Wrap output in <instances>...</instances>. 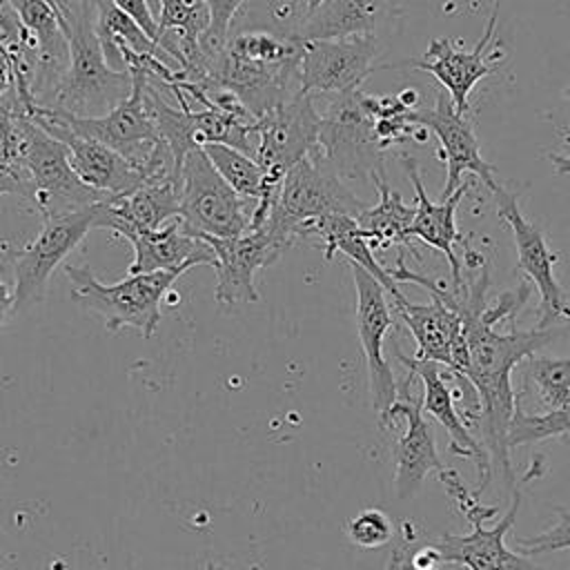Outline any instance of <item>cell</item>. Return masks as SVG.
<instances>
[{
    "label": "cell",
    "instance_id": "obj_1",
    "mask_svg": "<svg viewBox=\"0 0 570 570\" xmlns=\"http://www.w3.org/2000/svg\"><path fill=\"white\" fill-rule=\"evenodd\" d=\"M490 285V267L483 263L481 276L472 287L461 285L452 292L434 283L428 294L441 298L448 307L456 309L463 321V338L468 345V370L463 379L474 387L479 399V425L481 443L488 450L492 472L497 470L505 485L514 483L508 432L519 405V396L512 387V372L519 363L534 356L541 347L552 343L559 327H532L499 332L497 323L514 318L530 296V285L519 283L514 292H505L497 307H485V292Z\"/></svg>",
    "mask_w": 570,
    "mask_h": 570
},
{
    "label": "cell",
    "instance_id": "obj_2",
    "mask_svg": "<svg viewBox=\"0 0 570 570\" xmlns=\"http://www.w3.org/2000/svg\"><path fill=\"white\" fill-rule=\"evenodd\" d=\"M58 11L69 45V67L47 107L80 118L105 116L131 94L134 78L127 71L109 67L96 33V9L91 0H69Z\"/></svg>",
    "mask_w": 570,
    "mask_h": 570
},
{
    "label": "cell",
    "instance_id": "obj_3",
    "mask_svg": "<svg viewBox=\"0 0 570 570\" xmlns=\"http://www.w3.org/2000/svg\"><path fill=\"white\" fill-rule=\"evenodd\" d=\"M185 272L187 267L127 274V278L105 285L94 276L91 265H65L71 301L80 309L100 316L105 330L111 334L122 327H134L145 338L156 334L163 318L160 301Z\"/></svg>",
    "mask_w": 570,
    "mask_h": 570
},
{
    "label": "cell",
    "instance_id": "obj_4",
    "mask_svg": "<svg viewBox=\"0 0 570 570\" xmlns=\"http://www.w3.org/2000/svg\"><path fill=\"white\" fill-rule=\"evenodd\" d=\"M256 200L238 196L216 171L203 147L183 160V194L178 220L194 238L240 236L249 229Z\"/></svg>",
    "mask_w": 570,
    "mask_h": 570
},
{
    "label": "cell",
    "instance_id": "obj_5",
    "mask_svg": "<svg viewBox=\"0 0 570 570\" xmlns=\"http://www.w3.org/2000/svg\"><path fill=\"white\" fill-rule=\"evenodd\" d=\"M367 205L345 187L323 160L316 149L312 156L296 163L281 187L278 205L267 220L292 243L301 240L303 227L325 216H352L358 218Z\"/></svg>",
    "mask_w": 570,
    "mask_h": 570
},
{
    "label": "cell",
    "instance_id": "obj_6",
    "mask_svg": "<svg viewBox=\"0 0 570 570\" xmlns=\"http://www.w3.org/2000/svg\"><path fill=\"white\" fill-rule=\"evenodd\" d=\"M361 94V89L334 94L321 114L318 151L325 165L343 180L385 176V147L376 138L374 118L367 114Z\"/></svg>",
    "mask_w": 570,
    "mask_h": 570
},
{
    "label": "cell",
    "instance_id": "obj_7",
    "mask_svg": "<svg viewBox=\"0 0 570 570\" xmlns=\"http://www.w3.org/2000/svg\"><path fill=\"white\" fill-rule=\"evenodd\" d=\"M96 212L98 203L71 214L42 218L38 236L22 247H11L0 240V249L13 267L16 312L45 298L53 269L82 243L87 232L96 227Z\"/></svg>",
    "mask_w": 570,
    "mask_h": 570
},
{
    "label": "cell",
    "instance_id": "obj_8",
    "mask_svg": "<svg viewBox=\"0 0 570 570\" xmlns=\"http://www.w3.org/2000/svg\"><path fill=\"white\" fill-rule=\"evenodd\" d=\"M22 169L31 187L29 196L42 218L71 214L109 198L85 185L69 163L65 142L29 118L24 122Z\"/></svg>",
    "mask_w": 570,
    "mask_h": 570
},
{
    "label": "cell",
    "instance_id": "obj_9",
    "mask_svg": "<svg viewBox=\"0 0 570 570\" xmlns=\"http://www.w3.org/2000/svg\"><path fill=\"white\" fill-rule=\"evenodd\" d=\"M321 114L314 94L298 91L287 102L256 118L252 134L256 138L254 160L265 178L283 183L287 171L318 149Z\"/></svg>",
    "mask_w": 570,
    "mask_h": 570
},
{
    "label": "cell",
    "instance_id": "obj_10",
    "mask_svg": "<svg viewBox=\"0 0 570 570\" xmlns=\"http://www.w3.org/2000/svg\"><path fill=\"white\" fill-rule=\"evenodd\" d=\"M203 240L214 249V298L218 305L225 307L238 303H256L261 298L254 285L256 272L267 265H274L294 245L269 223H265L258 229H249L240 236H205Z\"/></svg>",
    "mask_w": 570,
    "mask_h": 570
},
{
    "label": "cell",
    "instance_id": "obj_11",
    "mask_svg": "<svg viewBox=\"0 0 570 570\" xmlns=\"http://www.w3.org/2000/svg\"><path fill=\"white\" fill-rule=\"evenodd\" d=\"M497 20H499V0L492 2V13H490L485 29H483L481 38L476 40L474 49L465 51V49H459L450 38H434L423 58L403 60L399 65H383V69L412 67V69L432 73L439 80V85L448 91L456 111L468 116L470 91L474 89V85L479 80L499 71L501 60L505 58L503 51L488 53V49L494 45Z\"/></svg>",
    "mask_w": 570,
    "mask_h": 570
},
{
    "label": "cell",
    "instance_id": "obj_12",
    "mask_svg": "<svg viewBox=\"0 0 570 570\" xmlns=\"http://www.w3.org/2000/svg\"><path fill=\"white\" fill-rule=\"evenodd\" d=\"M350 269L356 289V334L365 356L372 407L376 412L379 425H383L399 390L394 372L383 354V343L390 327L394 325V318L385 298V287L363 267L350 263Z\"/></svg>",
    "mask_w": 570,
    "mask_h": 570
},
{
    "label": "cell",
    "instance_id": "obj_13",
    "mask_svg": "<svg viewBox=\"0 0 570 570\" xmlns=\"http://www.w3.org/2000/svg\"><path fill=\"white\" fill-rule=\"evenodd\" d=\"M134 78V89L131 94L116 105L111 111L105 116L96 118H80L69 111L56 109V116L78 136L94 138L111 149H116L120 156H125L129 163H134L140 171V167L147 163L151 156L156 142L160 140L158 127L149 114L147 100H145V85L147 76L142 71L131 73Z\"/></svg>",
    "mask_w": 570,
    "mask_h": 570
},
{
    "label": "cell",
    "instance_id": "obj_14",
    "mask_svg": "<svg viewBox=\"0 0 570 570\" xmlns=\"http://www.w3.org/2000/svg\"><path fill=\"white\" fill-rule=\"evenodd\" d=\"M24 114L29 120H33L47 134H51L53 138L65 142L73 171L91 189H96L109 198H116V196H125V194L138 189L145 183L142 174L138 171V167L134 163H129L116 149H111L94 138L73 134L56 116V111L51 107L33 102L24 109Z\"/></svg>",
    "mask_w": 570,
    "mask_h": 570
},
{
    "label": "cell",
    "instance_id": "obj_15",
    "mask_svg": "<svg viewBox=\"0 0 570 570\" xmlns=\"http://www.w3.org/2000/svg\"><path fill=\"white\" fill-rule=\"evenodd\" d=\"M414 379L416 376L407 372L399 383L396 401L381 425L385 430L399 419L405 421V428L392 448L394 488L399 499H412L430 472H441L445 468L436 452L432 425L423 416V396L414 394Z\"/></svg>",
    "mask_w": 570,
    "mask_h": 570
},
{
    "label": "cell",
    "instance_id": "obj_16",
    "mask_svg": "<svg viewBox=\"0 0 570 570\" xmlns=\"http://www.w3.org/2000/svg\"><path fill=\"white\" fill-rule=\"evenodd\" d=\"M376 36H352L336 40H305L298 65L303 94H347L376 69Z\"/></svg>",
    "mask_w": 570,
    "mask_h": 570
},
{
    "label": "cell",
    "instance_id": "obj_17",
    "mask_svg": "<svg viewBox=\"0 0 570 570\" xmlns=\"http://www.w3.org/2000/svg\"><path fill=\"white\" fill-rule=\"evenodd\" d=\"M497 200V214L505 220V225L512 232L514 247H517V267L528 274L532 285L539 292V323L537 327H552L557 318L563 316L566 296L563 289L554 276V265L559 261V254L548 247V240L539 225L530 223L521 209L519 198L508 191L505 187H497L494 191Z\"/></svg>",
    "mask_w": 570,
    "mask_h": 570
},
{
    "label": "cell",
    "instance_id": "obj_18",
    "mask_svg": "<svg viewBox=\"0 0 570 570\" xmlns=\"http://www.w3.org/2000/svg\"><path fill=\"white\" fill-rule=\"evenodd\" d=\"M410 122L430 129L441 142L439 151L445 163L448 176H445V185H443L439 200L452 196L456 191V187L463 183L465 174L479 176L481 183L490 191H494L499 187V183L494 180V165H490L481 156V147L472 131L470 120L456 111L450 96L439 91L432 109H412L410 111Z\"/></svg>",
    "mask_w": 570,
    "mask_h": 570
},
{
    "label": "cell",
    "instance_id": "obj_19",
    "mask_svg": "<svg viewBox=\"0 0 570 570\" xmlns=\"http://www.w3.org/2000/svg\"><path fill=\"white\" fill-rule=\"evenodd\" d=\"M396 356L407 367L410 374L421 379V383H423V412H428L434 421H439V425L448 432L450 452L461 456V459H472L474 461V465H476L474 494L481 497V492L488 490L490 479H492L490 456H488V450L483 448V443L470 432V428L461 419V414L454 405V394H452L448 381L443 379V372H441L443 365H439L434 361H416L412 356H405L399 347H396Z\"/></svg>",
    "mask_w": 570,
    "mask_h": 570
},
{
    "label": "cell",
    "instance_id": "obj_20",
    "mask_svg": "<svg viewBox=\"0 0 570 570\" xmlns=\"http://www.w3.org/2000/svg\"><path fill=\"white\" fill-rule=\"evenodd\" d=\"M519 505L521 494L519 490H514L510 508L497 525L485 528L483 521H474L470 534L443 532L436 539H432V546L436 548L441 563H456L465 566L468 570H543L530 557L512 552L505 546V534L517 521Z\"/></svg>",
    "mask_w": 570,
    "mask_h": 570
},
{
    "label": "cell",
    "instance_id": "obj_21",
    "mask_svg": "<svg viewBox=\"0 0 570 570\" xmlns=\"http://www.w3.org/2000/svg\"><path fill=\"white\" fill-rule=\"evenodd\" d=\"M180 194L183 176L158 183H142L138 189L125 196L98 203L96 227L111 229L122 238L131 232L158 229L169 220L178 218Z\"/></svg>",
    "mask_w": 570,
    "mask_h": 570
},
{
    "label": "cell",
    "instance_id": "obj_22",
    "mask_svg": "<svg viewBox=\"0 0 570 570\" xmlns=\"http://www.w3.org/2000/svg\"><path fill=\"white\" fill-rule=\"evenodd\" d=\"M401 160H403L407 178H410V183H412V187L416 191V205H414L416 214H414V220L410 225V238H419L421 243L439 249L448 258L450 274H452V292H459L461 289V263H459V258L454 254V243H459L463 236L456 229L454 212H456L459 200L468 191L470 183L463 180L452 196L434 203L425 194L423 180L419 176L416 160L412 156H403Z\"/></svg>",
    "mask_w": 570,
    "mask_h": 570
},
{
    "label": "cell",
    "instance_id": "obj_23",
    "mask_svg": "<svg viewBox=\"0 0 570 570\" xmlns=\"http://www.w3.org/2000/svg\"><path fill=\"white\" fill-rule=\"evenodd\" d=\"M134 247V258L127 267V274H147L165 272L194 265L214 267V249L203 240L183 232L180 220L174 218L158 229L131 232L125 236Z\"/></svg>",
    "mask_w": 570,
    "mask_h": 570
},
{
    "label": "cell",
    "instance_id": "obj_24",
    "mask_svg": "<svg viewBox=\"0 0 570 570\" xmlns=\"http://www.w3.org/2000/svg\"><path fill=\"white\" fill-rule=\"evenodd\" d=\"M430 298L432 301L428 305H419L401 294L392 298V307L416 343L412 358L434 361L448 370L452 363V350L463 334V321L459 312L448 307L441 298Z\"/></svg>",
    "mask_w": 570,
    "mask_h": 570
},
{
    "label": "cell",
    "instance_id": "obj_25",
    "mask_svg": "<svg viewBox=\"0 0 570 570\" xmlns=\"http://www.w3.org/2000/svg\"><path fill=\"white\" fill-rule=\"evenodd\" d=\"M392 0H327L316 11L305 13L292 36L301 40L374 36Z\"/></svg>",
    "mask_w": 570,
    "mask_h": 570
},
{
    "label": "cell",
    "instance_id": "obj_26",
    "mask_svg": "<svg viewBox=\"0 0 570 570\" xmlns=\"http://www.w3.org/2000/svg\"><path fill=\"white\" fill-rule=\"evenodd\" d=\"M318 236L323 240V258L332 261L334 254H345L350 263L363 267L365 272H370L383 287L385 292L396 298L403 292L396 287L394 278L390 276V272L374 258V249L365 236V232L358 227L356 218L352 216H325L318 218L309 225L303 227L301 240Z\"/></svg>",
    "mask_w": 570,
    "mask_h": 570
},
{
    "label": "cell",
    "instance_id": "obj_27",
    "mask_svg": "<svg viewBox=\"0 0 570 570\" xmlns=\"http://www.w3.org/2000/svg\"><path fill=\"white\" fill-rule=\"evenodd\" d=\"M379 200L372 207H365L356 218L358 227L365 232L372 249H387L390 245H401L412 249L410 225L414 220L416 207L407 205L396 189H392L385 176L372 178Z\"/></svg>",
    "mask_w": 570,
    "mask_h": 570
},
{
    "label": "cell",
    "instance_id": "obj_28",
    "mask_svg": "<svg viewBox=\"0 0 570 570\" xmlns=\"http://www.w3.org/2000/svg\"><path fill=\"white\" fill-rule=\"evenodd\" d=\"M523 374L548 412L570 405V356H530L523 361Z\"/></svg>",
    "mask_w": 570,
    "mask_h": 570
},
{
    "label": "cell",
    "instance_id": "obj_29",
    "mask_svg": "<svg viewBox=\"0 0 570 570\" xmlns=\"http://www.w3.org/2000/svg\"><path fill=\"white\" fill-rule=\"evenodd\" d=\"M203 151L238 196L258 200L263 189V169L252 156L223 142H207L203 145Z\"/></svg>",
    "mask_w": 570,
    "mask_h": 570
},
{
    "label": "cell",
    "instance_id": "obj_30",
    "mask_svg": "<svg viewBox=\"0 0 570 570\" xmlns=\"http://www.w3.org/2000/svg\"><path fill=\"white\" fill-rule=\"evenodd\" d=\"M24 122H27L24 107L18 100L16 91L11 89V98L0 100V171L13 174L22 183H27V176L22 169Z\"/></svg>",
    "mask_w": 570,
    "mask_h": 570
},
{
    "label": "cell",
    "instance_id": "obj_31",
    "mask_svg": "<svg viewBox=\"0 0 570 570\" xmlns=\"http://www.w3.org/2000/svg\"><path fill=\"white\" fill-rule=\"evenodd\" d=\"M550 436H570V405L563 410H550L543 414H528L517 405L510 432H508V445L510 450L525 443H537Z\"/></svg>",
    "mask_w": 570,
    "mask_h": 570
},
{
    "label": "cell",
    "instance_id": "obj_32",
    "mask_svg": "<svg viewBox=\"0 0 570 570\" xmlns=\"http://www.w3.org/2000/svg\"><path fill=\"white\" fill-rule=\"evenodd\" d=\"M203 2L209 13V24H207L205 33L200 36V51H203V56L209 65V73L214 78L218 60L227 47L229 24L247 0H203Z\"/></svg>",
    "mask_w": 570,
    "mask_h": 570
},
{
    "label": "cell",
    "instance_id": "obj_33",
    "mask_svg": "<svg viewBox=\"0 0 570 570\" xmlns=\"http://www.w3.org/2000/svg\"><path fill=\"white\" fill-rule=\"evenodd\" d=\"M396 537L392 519L379 508H365L347 521V539L363 550L387 546Z\"/></svg>",
    "mask_w": 570,
    "mask_h": 570
},
{
    "label": "cell",
    "instance_id": "obj_34",
    "mask_svg": "<svg viewBox=\"0 0 570 570\" xmlns=\"http://www.w3.org/2000/svg\"><path fill=\"white\" fill-rule=\"evenodd\" d=\"M439 481H441V485H443L448 499L454 503V508H456L470 523H474V521H488V519H492V517L497 514V508H494V505H483V503L479 501V497L474 494V490H470V488L463 483V479L459 476L456 470L443 468V470L439 472Z\"/></svg>",
    "mask_w": 570,
    "mask_h": 570
},
{
    "label": "cell",
    "instance_id": "obj_35",
    "mask_svg": "<svg viewBox=\"0 0 570 570\" xmlns=\"http://www.w3.org/2000/svg\"><path fill=\"white\" fill-rule=\"evenodd\" d=\"M514 546H517V552L525 557L570 550V514L559 512V521L552 528L525 539H517Z\"/></svg>",
    "mask_w": 570,
    "mask_h": 570
},
{
    "label": "cell",
    "instance_id": "obj_36",
    "mask_svg": "<svg viewBox=\"0 0 570 570\" xmlns=\"http://www.w3.org/2000/svg\"><path fill=\"white\" fill-rule=\"evenodd\" d=\"M394 541H396V543H394V548H392V554H390V559H387L385 570H407V568H405L407 552H410V548H412L414 543H419V532H416L414 523L403 521L399 534L394 537Z\"/></svg>",
    "mask_w": 570,
    "mask_h": 570
},
{
    "label": "cell",
    "instance_id": "obj_37",
    "mask_svg": "<svg viewBox=\"0 0 570 570\" xmlns=\"http://www.w3.org/2000/svg\"><path fill=\"white\" fill-rule=\"evenodd\" d=\"M16 314V296H13V287L4 281L2 272H0V330L2 325Z\"/></svg>",
    "mask_w": 570,
    "mask_h": 570
},
{
    "label": "cell",
    "instance_id": "obj_38",
    "mask_svg": "<svg viewBox=\"0 0 570 570\" xmlns=\"http://www.w3.org/2000/svg\"><path fill=\"white\" fill-rule=\"evenodd\" d=\"M2 194H22V196H27V183L16 178L13 174L0 171V196Z\"/></svg>",
    "mask_w": 570,
    "mask_h": 570
},
{
    "label": "cell",
    "instance_id": "obj_39",
    "mask_svg": "<svg viewBox=\"0 0 570 570\" xmlns=\"http://www.w3.org/2000/svg\"><path fill=\"white\" fill-rule=\"evenodd\" d=\"M546 158H548V160L554 165V171H557V174H568V176H570V154H568V156L548 154Z\"/></svg>",
    "mask_w": 570,
    "mask_h": 570
},
{
    "label": "cell",
    "instance_id": "obj_40",
    "mask_svg": "<svg viewBox=\"0 0 570 570\" xmlns=\"http://www.w3.org/2000/svg\"><path fill=\"white\" fill-rule=\"evenodd\" d=\"M305 2V9H307V13H312V11H316L323 2H327V0H303Z\"/></svg>",
    "mask_w": 570,
    "mask_h": 570
},
{
    "label": "cell",
    "instance_id": "obj_41",
    "mask_svg": "<svg viewBox=\"0 0 570 570\" xmlns=\"http://www.w3.org/2000/svg\"><path fill=\"white\" fill-rule=\"evenodd\" d=\"M203 570H227V568H225V566H220V563H216V561H207Z\"/></svg>",
    "mask_w": 570,
    "mask_h": 570
},
{
    "label": "cell",
    "instance_id": "obj_42",
    "mask_svg": "<svg viewBox=\"0 0 570 570\" xmlns=\"http://www.w3.org/2000/svg\"><path fill=\"white\" fill-rule=\"evenodd\" d=\"M563 316L570 318V301H566V307H563Z\"/></svg>",
    "mask_w": 570,
    "mask_h": 570
},
{
    "label": "cell",
    "instance_id": "obj_43",
    "mask_svg": "<svg viewBox=\"0 0 570 570\" xmlns=\"http://www.w3.org/2000/svg\"><path fill=\"white\" fill-rule=\"evenodd\" d=\"M149 4H154V11H156V18H158V2L156 0H147Z\"/></svg>",
    "mask_w": 570,
    "mask_h": 570
},
{
    "label": "cell",
    "instance_id": "obj_44",
    "mask_svg": "<svg viewBox=\"0 0 570 570\" xmlns=\"http://www.w3.org/2000/svg\"><path fill=\"white\" fill-rule=\"evenodd\" d=\"M563 98H566V100H568V102H570V87H568V89H566V91H563Z\"/></svg>",
    "mask_w": 570,
    "mask_h": 570
}]
</instances>
